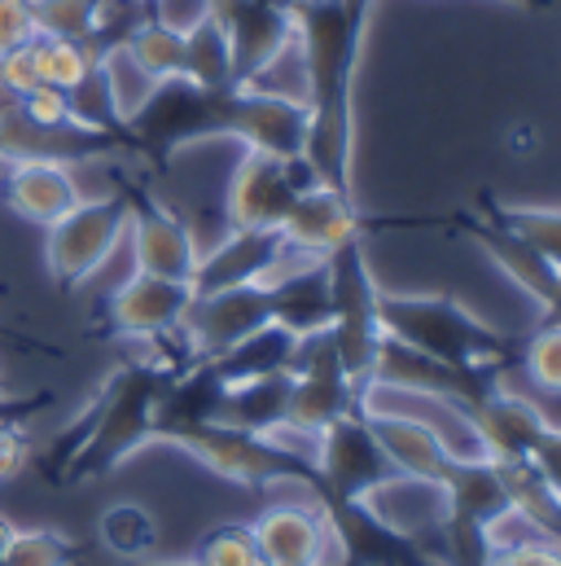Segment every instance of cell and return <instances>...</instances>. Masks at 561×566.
Returning <instances> with one entry per match:
<instances>
[{
    "label": "cell",
    "instance_id": "1",
    "mask_svg": "<svg viewBox=\"0 0 561 566\" xmlns=\"http://www.w3.org/2000/svg\"><path fill=\"white\" fill-rule=\"evenodd\" d=\"M171 369L154 360H133L115 369L102 387V396L80 413V422L62 434L57 448V479L62 483H84L102 479L115 465H124L133 452L154 443V413L158 396L167 387Z\"/></svg>",
    "mask_w": 561,
    "mask_h": 566
},
{
    "label": "cell",
    "instance_id": "2",
    "mask_svg": "<svg viewBox=\"0 0 561 566\" xmlns=\"http://www.w3.org/2000/svg\"><path fill=\"white\" fill-rule=\"evenodd\" d=\"M382 334L452 369H500L509 343L447 294H378Z\"/></svg>",
    "mask_w": 561,
    "mask_h": 566
},
{
    "label": "cell",
    "instance_id": "3",
    "mask_svg": "<svg viewBox=\"0 0 561 566\" xmlns=\"http://www.w3.org/2000/svg\"><path fill=\"white\" fill-rule=\"evenodd\" d=\"M325 264H329V290H334L329 338H334V352L342 360V374L360 391L373 378V360L382 347V321H378V294L382 290L373 282V269H369L360 238L338 247Z\"/></svg>",
    "mask_w": 561,
    "mask_h": 566
},
{
    "label": "cell",
    "instance_id": "4",
    "mask_svg": "<svg viewBox=\"0 0 561 566\" xmlns=\"http://www.w3.org/2000/svg\"><path fill=\"white\" fill-rule=\"evenodd\" d=\"M176 448H184L193 461H202L207 470H215L220 479H233L242 488H277V483H311L316 488V470L307 461H298L294 452H285L268 434H251L224 422L189 426L171 439Z\"/></svg>",
    "mask_w": 561,
    "mask_h": 566
},
{
    "label": "cell",
    "instance_id": "5",
    "mask_svg": "<svg viewBox=\"0 0 561 566\" xmlns=\"http://www.w3.org/2000/svg\"><path fill=\"white\" fill-rule=\"evenodd\" d=\"M128 216H133V198L110 193V198H84L62 220H53L49 242H44V260H49L53 282L66 285V290L88 282L124 242Z\"/></svg>",
    "mask_w": 561,
    "mask_h": 566
},
{
    "label": "cell",
    "instance_id": "6",
    "mask_svg": "<svg viewBox=\"0 0 561 566\" xmlns=\"http://www.w3.org/2000/svg\"><path fill=\"white\" fill-rule=\"evenodd\" d=\"M311 470H316V492H320L325 505L364 501L378 483H387L395 474L378 434H373V426L360 409L342 413L338 422H329L316 434Z\"/></svg>",
    "mask_w": 561,
    "mask_h": 566
},
{
    "label": "cell",
    "instance_id": "7",
    "mask_svg": "<svg viewBox=\"0 0 561 566\" xmlns=\"http://www.w3.org/2000/svg\"><path fill=\"white\" fill-rule=\"evenodd\" d=\"M133 137V149H145L154 158H167L184 145L220 137V88H198L193 80H162L154 84L149 102L124 128Z\"/></svg>",
    "mask_w": 561,
    "mask_h": 566
},
{
    "label": "cell",
    "instance_id": "8",
    "mask_svg": "<svg viewBox=\"0 0 561 566\" xmlns=\"http://www.w3.org/2000/svg\"><path fill=\"white\" fill-rule=\"evenodd\" d=\"M311 185H320V180L303 154L277 158V154L246 149L229 176V189H224L229 229H280L294 198Z\"/></svg>",
    "mask_w": 561,
    "mask_h": 566
},
{
    "label": "cell",
    "instance_id": "9",
    "mask_svg": "<svg viewBox=\"0 0 561 566\" xmlns=\"http://www.w3.org/2000/svg\"><path fill=\"white\" fill-rule=\"evenodd\" d=\"M356 382L342 374V360L334 352L329 329L320 334H303L294 347V365H289V409L285 422L303 426V430H325L338 422L342 413L356 409Z\"/></svg>",
    "mask_w": 561,
    "mask_h": 566
},
{
    "label": "cell",
    "instance_id": "10",
    "mask_svg": "<svg viewBox=\"0 0 561 566\" xmlns=\"http://www.w3.org/2000/svg\"><path fill=\"white\" fill-rule=\"evenodd\" d=\"M220 137H233L260 154L298 158L307 142V102L264 93L251 84L220 88Z\"/></svg>",
    "mask_w": 561,
    "mask_h": 566
},
{
    "label": "cell",
    "instance_id": "11",
    "mask_svg": "<svg viewBox=\"0 0 561 566\" xmlns=\"http://www.w3.org/2000/svg\"><path fill=\"white\" fill-rule=\"evenodd\" d=\"M356 409L360 413H391V418H409L421 422L443 448L452 461H478L487 457L483 448V434L474 426V413L452 400V396H438V391H417V387H395V382H378L369 378L356 396Z\"/></svg>",
    "mask_w": 561,
    "mask_h": 566
},
{
    "label": "cell",
    "instance_id": "12",
    "mask_svg": "<svg viewBox=\"0 0 561 566\" xmlns=\"http://www.w3.org/2000/svg\"><path fill=\"white\" fill-rule=\"evenodd\" d=\"M251 532L268 566H342V549L320 496L268 505Z\"/></svg>",
    "mask_w": 561,
    "mask_h": 566
},
{
    "label": "cell",
    "instance_id": "13",
    "mask_svg": "<svg viewBox=\"0 0 561 566\" xmlns=\"http://www.w3.org/2000/svg\"><path fill=\"white\" fill-rule=\"evenodd\" d=\"M273 321V298L268 285H229V290H211V294H193L189 312H184V343L193 352V360H215L220 352H229L233 343H242L246 334L264 329Z\"/></svg>",
    "mask_w": 561,
    "mask_h": 566
},
{
    "label": "cell",
    "instance_id": "14",
    "mask_svg": "<svg viewBox=\"0 0 561 566\" xmlns=\"http://www.w3.org/2000/svg\"><path fill=\"white\" fill-rule=\"evenodd\" d=\"M133 198V193H128ZM128 238H133V260L137 273L149 277H171V282H193L198 269V238L193 229L167 211L154 198H133V216H128Z\"/></svg>",
    "mask_w": 561,
    "mask_h": 566
},
{
    "label": "cell",
    "instance_id": "15",
    "mask_svg": "<svg viewBox=\"0 0 561 566\" xmlns=\"http://www.w3.org/2000/svg\"><path fill=\"white\" fill-rule=\"evenodd\" d=\"M211 18L229 35L237 84L255 80L280 49L294 40V13L273 9L264 0H211Z\"/></svg>",
    "mask_w": 561,
    "mask_h": 566
},
{
    "label": "cell",
    "instance_id": "16",
    "mask_svg": "<svg viewBox=\"0 0 561 566\" xmlns=\"http://www.w3.org/2000/svg\"><path fill=\"white\" fill-rule=\"evenodd\" d=\"M128 145H133L128 133H102V128H88V124L44 128V124H31L22 111L0 119V158L4 163H18V158L88 163V158H102V154H115V149H128Z\"/></svg>",
    "mask_w": 561,
    "mask_h": 566
},
{
    "label": "cell",
    "instance_id": "17",
    "mask_svg": "<svg viewBox=\"0 0 561 566\" xmlns=\"http://www.w3.org/2000/svg\"><path fill=\"white\" fill-rule=\"evenodd\" d=\"M280 238L285 247L329 260L338 247H347L351 238H360V216L351 207V193L329 189V185H311L294 198L289 216L280 220Z\"/></svg>",
    "mask_w": 561,
    "mask_h": 566
},
{
    "label": "cell",
    "instance_id": "18",
    "mask_svg": "<svg viewBox=\"0 0 561 566\" xmlns=\"http://www.w3.org/2000/svg\"><path fill=\"white\" fill-rule=\"evenodd\" d=\"M193 303V285L171 277L133 273L110 294V325L124 338H162L184 325V312Z\"/></svg>",
    "mask_w": 561,
    "mask_h": 566
},
{
    "label": "cell",
    "instance_id": "19",
    "mask_svg": "<svg viewBox=\"0 0 561 566\" xmlns=\"http://www.w3.org/2000/svg\"><path fill=\"white\" fill-rule=\"evenodd\" d=\"M280 251H285L280 229H229L224 242H215L207 255H198L189 285H193V294H211V290H229V285L268 282Z\"/></svg>",
    "mask_w": 561,
    "mask_h": 566
},
{
    "label": "cell",
    "instance_id": "20",
    "mask_svg": "<svg viewBox=\"0 0 561 566\" xmlns=\"http://www.w3.org/2000/svg\"><path fill=\"white\" fill-rule=\"evenodd\" d=\"M75 202H84L80 180L71 176V163L53 158H18L4 171V207L31 224H53L62 220Z\"/></svg>",
    "mask_w": 561,
    "mask_h": 566
},
{
    "label": "cell",
    "instance_id": "21",
    "mask_svg": "<svg viewBox=\"0 0 561 566\" xmlns=\"http://www.w3.org/2000/svg\"><path fill=\"white\" fill-rule=\"evenodd\" d=\"M469 413H474V426H478V434H483V448H487V457L491 461H527V452H531V443L540 439V430L549 426V418L540 413V405L536 400H527V396H518V391H509V387H491L478 405H469Z\"/></svg>",
    "mask_w": 561,
    "mask_h": 566
},
{
    "label": "cell",
    "instance_id": "22",
    "mask_svg": "<svg viewBox=\"0 0 561 566\" xmlns=\"http://www.w3.org/2000/svg\"><path fill=\"white\" fill-rule=\"evenodd\" d=\"M469 233H474V242L491 255V264L509 277V282L518 285V290H527V298H536L540 303V312L558 298V285H561V273L540 255V251H531L496 211H487L483 220H474L469 224Z\"/></svg>",
    "mask_w": 561,
    "mask_h": 566
},
{
    "label": "cell",
    "instance_id": "23",
    "mask_svg": "<svg viewBox=\"0 0 561 566\" xmlns=\"http://www.w3.org/2000/svg\"><path fill=\"white\" fill-rule=\"evenodd\" d=\"M443 488V505L452 518H465L474 527H491L496 518H505L514 510V492L505 483L500 461L478 457V461H452L447 474L438 479Z\"/></svg>",
    "mask_w": 561,
    "mask_h": 566
},
{
    "label": "cell",
    "instance_id": "24",
    "mask_svg": "<svg viewBox=\"0 0 561 566\" xmlns=\"http://www.w3.org/2000/svg\"><path fill=\"white\" fill-rule=\"evenodd\" d=\"M391 470L395 474H409V479H425V483H438L452 465L447 448L425 430L421 422H409V418H391V413H364Z\"/></svg>",
    "mask_w": 561,
    "mask_h": 566
},
{
    "label": "cell",
    "instance_id": "25",
    "mask_svg": "<svg viewBox=\"0 0 561 566\" xmlns=\"http://www.w3.org/2000/svg\"><path fill=\"white\" fill-rule=\"evenodd\" d=\"M294 347H298V334H289L285 325L268 321L264 329H255L242 343H233L229 352H220L211 360V369L220 374L224 387L251 382V378H268V374H285L294 365Z\"/></svg>",
    "mask_w": 561,
    "mask_h": 566
},
{
    "label": "cell",
    "instance_id": "26",
    "mask_svg": "<svg viewBox=\"0 0 561 566\" xmlns=\"http://www.w3.org/2000/svg\"><path fill=\"white\" fill-rule=\"evenodd\" d=\"M285 409H289V369L224 387L215 422L251 430V434H268V430H277L285 422Z\"/></svg>",
    "mask_w": 561,
    "mask_h": 566
},
{
    "label": "cell",
    "instance_id": "27",
    "mask_svg": "<svg viewBox=\"0 0 561 566\" xmlns=\"http://www.w3.org/2000/svg\"><path fill=\"white\" fill-rule=\"evenodd\" d=\"M184 80H193L198 88H233L237 84L229 35L220 31V22L211 13L184 31Z\"/></svg>",
    "mask_w": 561,
    "mask_h": 566
},
{
    "label": "cell",
    "instance_id": "28",
    "mask_svg": "<svg viewBox=\"0 0 561 566\" xmlns=\"http://www.w3.org/2000/svg\"><path fill=\"white\" fill-rule=\"evenodd\" d=\"M124 49L133 53V62H137L154 84H162V80H180V75H184V31H180V27H167V22L154 18V13L140 18L137 31L128 35Z\"/></svg>",
    "mask_w": 561,
    "mask_h": 566
},
{
    "label": "cell",
    "instance_id": "29",
    "mask_svg": "<svg viewBox=\"0 0 561 566\" xmlns=\"http://www.w3.org/2000/svg\"><path fill=\"white\" fill-rule=\"evenodd\" d=\"M31 66H35V80L40 84H53V88H80L88 80V71L102 62L88 44L80 40H53V35H35L31 44Z\"/></svg>",
    "mask_w": 561,
    "mask_h": 566
},
{
    "label": "cell",
    "instance_id": "30",
    "mask_svg": "<svg viewBox=\"0 0 561 566\" xmlns=\"http://www.w3.org/2000/svg\"><path fill=\"white\" fill-rule=\"evenodd\" d=\"M102 545L124 563H140L158 545V523H154V514L145 505H133V501L110 505L102 514Z\"/></svg>",
    "mask_w": 561,
    "mask_h": 566
},
{
    "label": "cell",
    "instance_id": "31",
    "mask_svg": "<svg viewBox=\"0 0 561 566\" xmlns=\"http://www.w3.org/2000/svg\"><path fill=\"white\" fill-rule=\"evenodd\" d=\"M102 80H106V93H110V106H115V119L128 128V119L137 115L140 106L149 102L154 93V80L133 62V53L119 44L110 53H102Z\"/></svg>",
    "mask_w": 561,
    "mask_h": 566
},
{
    "label": "cell",
    "instance_id": "32",
    "mask_svg": "<svg viewBox=\"0 0 561 566\" xmlns=\"http://www.w3.org/2000/svg\"><path fill=\"white\" fill-rule=\"evenodd\" d=\"M35 9V31L53 40H80L88 44L97 31L102 0H31Z\"/></svg>",
    "mask_w": 561,
    "mask_h": 566
},
{
    "label": "cell",
    "instance_id": "33",
    "mask_svg": "<svg viewBox=\"0 0 561 566\" xmlns=\"http://www.w3.org/2000/svg\"><path fill=\"white\" fill-rule=\"evenodd\" d=\"M496 216L561 273V207H496Z\"/></svg>",
    "mask_w": 561,
    "mask_h": 566
},
{
    "label": "cell",
    "instance_id": "34",
    "mask_svg": "<svg viewBox=\"0 0 561 566\" xmlns=\"http://www.w3.org/2000/svg\"><path fill=\"white\" fill-rule=\"evenodd\" d=\"M193 563L198 566H268L260 545H255V532L246 523H224L215 532H207L193 549Z\"/></svg>",
    "mask_w": 561,
    "mask_h": 566
},
{
    "label": "cell",
    "instance_id": "35",
    "mask_svg": "<svg viewBox=\"0 0 561 566\" xmlns=\"http://www.w3.org/2000/svg\"><path fill=\"white\" fill-rule=\"evenodd\" d=\"M0 558L4 566H75V545L57 532L31 527V532H13Z\"/></svg>",
    "mask_w": 561,
    "mask_h": 566
},
{
    "label": "cell",
    "instance_id": "36",
    "mask_svg": "<svg viewBox=\"0 0 561 566\" xmlns=\"http://www.w3.org/2000/svg\"><path fill=\"white\" fill-rule=\"evenodd\" d=\"M522 365H527V378H531L540 391L561 396V321H544V325L536 329V338L527 343Z\"/></svg>",
    "mask_w": 561,
    "mask_h": 566
},
{
    "label": "cell",
    "instance_id": "37",
    "mask_svg": "<svg viewBox=\"0 0 561 566\" xmlns=\"http://www.w3.org/2000/svg\"><path fill=\"white\" fill-rule=\"evenodd\" d=\"M22 115H27L31 124H44V128L80 124V119H75V106H71V93H66V88H53V84H35V88L22 97Z\"/></svg>",
    "mask_w": 561,
    "mask_h": 566
},
{
    "label": "cell",
    "instance_id": "38",
    "mask_svg": "<svg viewBox=\"0 0 561 566\" xmlns=\"http://www.w3.org/2000/svg\"><path fill=\"white\" fill-rule=\"evenodd\" d=\"M527 465L540 474V483L561 501V426L549 422L540 430V439H536L531 452H527Z\"/></svg>",
    "mask_w": 561,
    "mask_h": 566
},
{
    "label": "cell",
    "instance_id": "39",
    "mask_svg": "<svg viewBox=\"0 0 561 566\" xmlns=\"http://www.w3.org/2000/svg\"><path fill=\"white\" fill-rule=\"evenodd\" d=\"M487 566H561V541L540 536V541H518V545L491 549Z\"/></svg>",
    "mask_w": 561,
    "mask_h": 566
},
{
    "label": "cell",
    "instance_id": "40",
    "mask_svg": "<svg viewBox=\"0 0 561 566\" xmlns=\"http://www.w3.org/2000/svg\"><path fill=\"white\" fill-rule=\"evenodd\" d=\"M35 31V9L31 0H0V53H13L22 44H31Z\"/></svg>",
    "mask_w": 561,
    "mask_h": 566
},
{
    "label": "cell",
    "instance_id": "41",
    "mask_svg": "<svg viewBox=\"0 0 561 566\" xmlns=\"http://www.w3.org/2000/svg\"><path fill=\"white\" fill-rule=\"evenodd\" d=\"M0 80L18 93V97H27L40 80H35V66H31V49L22 44V49H13V53H0Z\"/></svg>",
    "mask_w": 561,
    "mask_h": 566
},
{
    "label": "cell",
    "instance_id": "42",
    "mask_svg": "<svg viewBox=\"0 0 561 566\" xmlns=\"http://www.w3.org/2000/svg\"><path fill=\"white\" fill-rule=\"evenodd\" d=\"M27 452H31L27 434H22L13 422H0V483L13 479V474L27 465Z\"/></svg>",
    "mask_w": 561,
    "mask_h": 566
},
{
    "label": "cell",
    "instance_id": "43",
    "mask_svg": "<svg viewBox=\"0 0 561 566\" xmlns=\"http://www.w3.org/2000/svg\"><path fill=\"white\" fill-rule=\"evenodd\" d=\"M40 400H13V396H4L0 400V422H13V418H22V413H31Z\"/></svg>",
    "mask_w": 561,
    "mask_h": 566
},
{
    "label": "cell",
    "instance_id": "44",
    "mask_svg": "<svg viewBox=\"0 0 561 566\" xmlns=\"http://www.w3.org/2000/svg\"><path fill=\"white\" fill-rule=\"evenodd\" d=\"M13 532H18V527H13V523H9L4 514H0V554H4V545L13 541Z\"/></svg>",
    "mask_w": 561,
    "mask_h": 566
},
{
    "label": "cell",
    "instance_id": "45",
    "mask_svg": "<svg viewBox=\"0 0 561 566\" xmlns=\"http://www.w3.org/2000/svg\"><path fill=\"white\" fill-rule=\"evenodd\" d=\"M544 321H561V285H558V298L544 307Z\"/></svg>",
    "mask_w": 561,
    "mask_h": 566
},
{
    "label": "cell",
    "instance_id": "46",
    "mask_svg": "<svg viewBox=\"0 0 561 566\" xmlns=\"http://www.w3.org/2000/svg\"><path fill=\"white\" fill-rule=\"evenodd\" d=\"M509 4H522V9H544V4H553V0H509Z\"/></svg>",
    "mask_w": 561,
    "mask_h": 566
},
{
    "label": "cell",
    "instance_id": "47",
    "mask_svg": "<svg viewBox=\"0 0 561 566\" xmlns=\"http://www.w3.org/2000/svg\"><path fill=\"white\" fill-rule=\"evenodd\" d=\"M140 566H198V563L189 558V563H140Z\"/></svg>",
    "mask_w": 561,
    "mask_h": 566
},
{
    "label": "cell",
    "instance_id": "48",
    "mask_svg": "<svg viewBox=\"0 0 561 566\" xmlns=\"http://www.w3.org/2000/svg\"><path fill=\"white\" fill-rule=\"evenodd\" d=\"M4 396H9V387H4V374H0V400H4Z\"/></svg>",
    "mask_w": 561,
    "mask_h": 566
},
{
    "label": "cell",
    "instance_id": "49",
    "mask_svg": "<svg viewBox=\"0 0 561 566\" xmlns=\"http://www.w3.org/2000/svg\"><path fill=\"white\" fill-rule=\"evenodd\" d=\"M0 566H4V558H0Z\"/></svg>",
    "mask_w": 561,
    "mask_h": 566
},
{
    "label": "cell",
    "instance_id": "50",
    "mask_svg": "<svg viewBox=\"0 0 561 566\" xmlns=\"http://www.w3.org/2000/svg\"><path fill=\"white\" fill-rule=\"evenodd\" d=\"M145 4H149V0H145Z\"/></svg>",
    "mask_w": 561,
    "mask_h": 566
}]
</instances>
